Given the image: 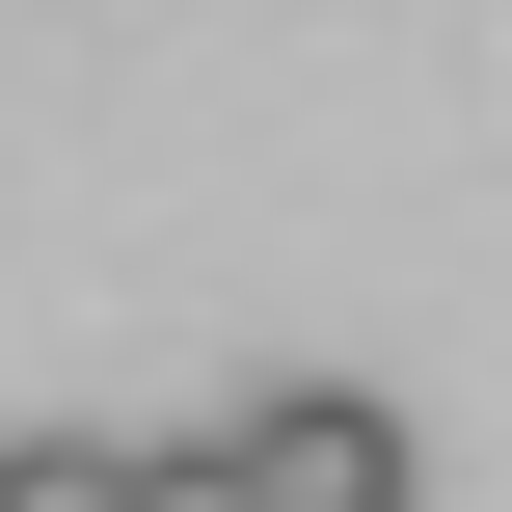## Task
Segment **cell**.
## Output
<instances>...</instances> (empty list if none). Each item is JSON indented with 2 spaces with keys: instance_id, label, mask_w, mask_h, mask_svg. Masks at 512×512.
Here are the masks:
<instances>
[{
  "instance_id": "cell-1",
  "label": "cell",
  "mask_w": 512,
  "mask_h": 512,
  "mask_svg": "<svg viewBox=\"0 0 512 512\" xmlns=\"http://www.w3.org/2000/svg\"><path fill=\"white\" fill-rule=\"evenodd\" d=\"M243 486H270V512H405L432 459H405L378 378H270V405H243Z\"/></svg>"
},
{
  "instance_id": "cell-2",
  "label": "cell",
  "mask_w": 512,
  "mask_h": 512,
  "mask_svg": "<svg viewBox=\"0 0 512 512\" xmlns=\"http://www.w3.org/2000/svg\"><path fill=\"white\" fill-rule=\"evenodd\" d=\"M0 512H135V459L108 432H0Z\"/></svg>"
},
{
  "instance_id": "cell-3",
  "label": "cell",
  "mask_w": 512,
  "mask_h": 512,
  "mask_svg": "<svg viewBox=\"0 0 512 512\" xmlns=\"http://www.w3.org/2000/svg\"><path fill=\"white\" fill-rule=\"evenodd\" d=\"M135 512H270V486H243V432H189V459H135Z\"/></svg>"
}]
</instances>
